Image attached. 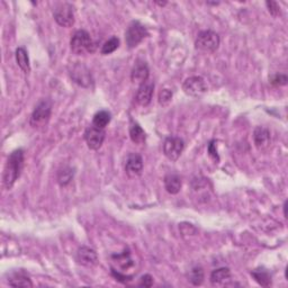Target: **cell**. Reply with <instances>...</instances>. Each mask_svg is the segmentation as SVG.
<instances>
[{
	"mask_svg": "<svg viewBox=\"0 0 288 288\" xmlns=\"http://www.w3.org/2000/svg\"><path fill=\"white\" fill-rule=\"evenodd\" d=\"M230 277H231L230 269L223 267V268L215 269L212 272L211 283L213 284V285H219V284H222L225 281H227V279H230Z\"/></svg>",
	"mask_w": 288,
	"mask_h": 288,
	"instance_id": "23",
	"label": "cell"
},
{
	"mask_svg": "<svg viewBox=\"0 0 288 288\" xmlns=\"http://www.w3.org/2000/svg\"><path fill=\"white\" fill-rule=\"evenodd\" d=\"M253 141H255V145L258 150L267 151L270 147V144H272L270 131L266 128H262V126H258L253 132Z\"/></svg>",
	"mask_w": 288,
	"mask_h": 288,
	"instance_id": "13",
	"label": "cell"
},
{
	"mask_svg": "<svg viewBox=\"0 0 288 288\" xmlns=\"http://www.w3.org/2000/svg\"><path fill=\"white\" fill-rule=\"evenodd\" d=\"M269 80H270V83L274 84V86L278 87V86H285V84H287L288 78H287L286 74L277 73L275 75H272Z\"/></svg>",
	"mask_w": 288,
	"mask_h": 288,
	"instance_id": "28",
	"label": "cell"
},
{
	"mask_svg": "<svg viewBox=\"0 0 288 288\" xmlns=\"http://www.w3.org/2000/svg\"><path fill=\"white\" fill-rule=\"evenodd\" d=\"M149 75L150 70L146 63L144 61L138 60L133 68L132 73H131V79H132V81L141 84L149 80Z\"/></svg>",
	"mask_w": 288,
	"mask_h": 288,
	"instance_id": "15",
	"label": "cell"
},
{
	"mask_svg": "<svg viewBox=\"0 0 288 288\" xmlns=\"http://www.w3.org/2000/svg\"><path fill=\"white\" fill-rule=\"evenodd\" d=\"M111 121H112L111 113L108 111H99L95 114L94 118H92V125L98 129L105 130V128L111 123Z\"/></svg>",
	"mask_w": 288,
	"mask_h": 288,
	"instance_id": "21",
	"label": "cell"
},
{
	"mask_svg": "<svg viewBox=\"0 0 288 288\" xmlns=\"http://www.w3.org/2000/svg\"><path fill=\"white\" fill-rule=\"evenodd\" d=\"M266 5H267V7H268L269 12L273 16L276 17L278 15H281V7H279V5H278L277 2H275V1H267Z\"/></svg>",
	"mask_w": 288,
	"mask_h": 288,
	"instance_id": "30",
	"label": "cell"
},
{
	"mask_svg": "<svg viewBox=\"0 0 288 288\" xmlns=\"http://www.w3.org/2000/svg\"><path fill=\"white\" fill-rule=\"evenodd\" d=\"M75 259H77L78 264L84 267H88V268H91V267H95L98 264V256H97V252L94 249L86 247V245H83V247L78 249L77 255H75Z\"/></svg>",
	"mask_w": 288,
	"mask_h": 288,
	"instance_id": "11",
	"label": "cell"
},
{
	"mask_svg": "<svg viewBox=\"0 0 288 288\" xmlns=\"http://www.w3.org/2000/svg\"><path fill=\"white\" fill-rule=\"evenodd\" d=\"M24 167V151L22 149L12 151L8 156L7 162L3 168L2 185L6 189H11L18 179Z\"/></svg>",
	"mask_w": 288,
	"mask_h": 288,
	"instance_id": "1",
	"label": "cell"
},
{
	"mask_svg": "<svg viewBox=\"0 0 288 288\" xmlns=\"http://www.w3.org/2000/svg\"><path fill=\"white\" fill-rule=\"evenodd\" d=\"M172 99V91L169 89H162L159 92V103L162 106H167Z\"/></svg>",
	"mask_w": 288,
	"mask_h": 288,
	"instance_id": "27",
	"label": "cell"
},
{
	"mask_svg": "<svg viewBox=\"0 0 288 288\" xmlns=\"http://www.w3.org/2000/svg\"><path fill=\"white\" fill-rule=\"evenodd\" d=\"M106 138V132L103 129H98L91 125L84 131V141L90 150H98L103 145Z\"/></svg>",
	"mask_w": 288,
	"mask_h": 288,
	"instance_id": "10",
	"label": "cell"
},
{
	"mask_svg": "<svg viewBox=\"0 0 288 288\" xmlns=\"http://www.w3.org/2000/svg\"><path fill=\"white\" fill-rule=\"evenodd\" d=\"M118 48H120V39L116 36H113L112 39L106 41L103 46H101L100 53L103 54V56H108V54L115 52Z\"/></svg>",
	"mask_w": 288,
	"mask_h": 288,
	"instance_id": "24",
	"label": "cell"
},
{
	"mask_svg": "<svg viewBox=\"0 0 288 288\" xmlns=\"http://www.w3.org/2000/svg\"><path fill=\"white\" fill-rule=\"evenodd\" d=\"M71 51L77 56L87 52H94L95 44L91 40L90 34L84 29H79L71 37L70 41Z\"/></svg>",
	"mask_w": 288,
	"mask_h": 288,
	"instance_id": "2",
	"label": "cell"
},
{
	"mask_svg": "<svg viewBox=\"0 0 288 288\" xmlns=\"http://www.w3.org/2000/svg\"><path fill=\"white\" fill-rule=\"evenodd\" d=\"M143 171V159L138 153H130L125 161V172L131 178L141 176Z\"/></svg>",
	"mask_w": 288,
	"mask_h": 288,
	"instance_id": "12",
	"label": "cell"
},
{
	"mask_svg": "<svg viewBox=\"0 0 288 288\" xmlns=\"http://www.w3.org/2000/svg\"><path fill=\"white\" fill-rule=\"evenodd\" d=\"M70 75L71 79L73 80L75 83L83 88H90L92 86V83H94L90 70H89L86 66L82 65V63L77 62L75 65L72 66L70 70Z\"/></svg>",
	"mask_w": 288,
	"mask_h": 288,
	"instance_id": "7",
	"label": "cell"
},
{
	"mask_svg": "<svg viewBox=\"0 0 288 288\" xmlns=\"http://www.w3.org/2000/svg\"><path fill=\"white\" fill-rule=\"evenodd\" d=\"M221 40L217 33L214 31H203L198 34L195 41V48L203 52H215L218 49Z\"/></svg>",
	"mask_w": 288,
	"mask_h": 288,
	"instance_id": "4",
	"label": "cell"
},
{
	"mask_svg": "<svg viewBox=\"0 0 288 288\" xmlns=\"http://www.w3.org/2000/svg\"><path fill=\"white\" fill-rule=\"evenodd\" d=\"M153 285V278H152L151 275H144L141 278H140L139 286L142 287H151Z\"/></svg>",
	"mask_w": 288,
	"mask_h": 288,
	"instance_id": "31",
	"label": "cell"
},
{
	"mask_svg": "<svg viewBox=\"0 0 288 288\" xmlns=\"http://www.w3.org/2000/svg\"><path fill=\"white\" fill-rule=\"evenodd\" d=\"M185 149V142L178 137H169L164 140L163 153L170 161H177Z\"/></svg>",
	"mask_w": 288,
	"mask_h": 288,
	"instance_id": "8",
	"label": "cell"
},
{
	"mask_svg": "<svg viewBox=\"0 0 288 288\" xmlns=\"http://www.w3.org/2000/svg\"><path fill=\"white\" fill-rule=\"evenodd\" d=\"M130 138L135 144H143L146 140V134L140 126L139 123L131 121L130 123Z\"/></svg>",
	"mask_w": 288,
	"mask_h": 288,
	"instance_id": "18",
	"label": "cell"
},
{
	"mask_svg": "<svg viewBox=\"0 0 288 288\" xmlns=\"http://www.w3.org/2000/svg\"><path fill=\"white\" fill-rule=\"evenodd\" d=\"M189 282L195 286H200L204 282V270L202 267L196 266L190 270L189 273Z\"/></svg>",
	"mask_w": 288,
	"mask_h": 288,
	"instance_id": "25",
	"label": "cell"
},
{
	"mask_svg": "<svg viewBox=\"0 0 288 288\" xmlns=\"http://www.w3.org/2000/svg\"><path fill=\"white\" fill-rule=\"evenodd\" d=\"M8 284L12 287H33V283L31 282L26 275L24 273H14L10 276Z\"/></svg>",
	"mask_w": 288,
	"mask_h": 288,
	"instance_id": "20",
	"label": "cell"
},
{
	"mask_svg": "<svg viewBox=\"0 0 288 288\" xmlns=\"http://www.w3.org/2000/svg\"><path fill=\"white\" fill-rule=\"evenodd\" d=\"M51 114H52V101L50 99H42L36 105L31 115V125L33 128H44L48 125Z\"/></svg>",
	"mask_w": 288,
	"mask_h": 288,
	"instance_id": "3",
	"label": "cell"
},
{
	"mask_svg": "<svg viewBox=\"0 0 288 288\" xmlns=\"http://www.w3.org/2000/svg\"><path fill=\"white\" fill-rule=\"evenodd\" d=\"M53 16L56 22L62 27H71L74 24L73 6L69 2H60L54 7Z\"/></svg>",
	"mask_w": 288,
	"mask_h": 288,
	"instance_id": "6",
	"label": "cell"
},
{
	"mask_svg": "<svg viewBox=\"0 0 288 288\" xmlns=\"http://www.w3.org/2000/svg\"><path fill=\"white\" fill-rule=\"evenodd\" d=\"M251 276L255 278V281L261 286L268 287L272 285V275H270L268 270L265 268L255 269L251 273Z\"/></svg>",
	"mask_w": 288,
	"mask_h": 288,
	"instance_id": "19",
	"label": "cell"
},
{
	"mask_svg": "<svg viewBox=\"0 0 288 288\" xmlns=\"http://www.w3.org/2000/svg\"><path fill=\"white\" fill-rule=\"evenodd\" d=\"M73 178V171L70 168H63L58 172V183L60 186H67Z\"/></svg>",
	"mask_w": 288,
	"mask_h": 288,
	"instance_id": "26",
	"label": "cell"
},
{
	"mask_svg": "<svg viewBox=\"0 0 288 288\" xmlns=\"http://www.w3.org/2000/svg\"><path fill=\"white\" fill-rule=\"evenodd\" d=\"M112 260L115 262L118 268L122 269L121 272H120L122 274H123V272H124V270H129L130 268H132L133 265H134L132 258H131L129 250H128V251L125 250L124 252L120 253V255L112 256Z\"/></svg>",
	"mask_w": 288,
	"mask_h": 288,
	"instance_id": "17",
	"label": "cell"
},
{
	"mask_svg": "<svg viewBox=\"0 0 288 288\" xmlns=\"http://www.w3.org/2000/svg\"><path fill=\"white\" fill-rule=\"evenodd\" d=\"M153 91H154V83L147 80V81L140 84L137 95H135V100H137V103L140 106L145 107V106L151 103Z\"/></svg>",
	"mask_w": 288,
	"mask_h": 288,
	"instance_id": "14",
	"label": "cell"
},
{
	"mask_svg": "<svg viewBox=\"0 0 288 288\" xmlns=\"http://www.w3.org/2000/svg\"><path fill=\"white\" fill-rule=\"evenodd\" d=\"M216 142L214 141H211L210 144H209V146H207V151H209V154L212 159H213L214 161H216V162H218L219 161V156L217 154V150H216Z\"/></svg>",
	"mask_w": 288,
	"mask_h": 288,
	"instance_id": "29",
	"label": "cell"
},
{
	"mask_svg": "<svg viewBox=\"0 0 288 288\" xmlns=\"http://www.w3.org/2000/svg\"><path fill=\"white\" fill-rule=\"evenodd\" d=\"M164 188H166L167 192L171 195H176L180 192L181 186H183V181H181V178L176 175V173H168V175L164 177Z\"/></svg>",
	"mask_w": 288,
	"mask_h": 288,
	"instance_id": "16",
	"label": "cell"
},
{
	"mask_svg": "<svg viewBox=\"0 0 288 288\" xmlns=\"http://www.w3.org/2000/svg\"><path fill=\"white\" fill-rule=\"evenodd\" d=\"M149 35L146 28L139 20H133L125 32V41L129 49H134Z\"/></svg>",
	"mask_w": 288,
	"mask_h": 288,
	"instance_id": "5",
	"label": "cell"
},
{
	"mask_svg": "<svg viewBox=\"0 0 288 288\" xmlns=\"http://www.w3.org/2000/svg\"><path fill=\"white\" fill-rule=\"evenodd\" d=\"M183 90L186 95L190 97H201L207 91V86L205 83V80L198 75H194V77H189L183 83Z\"/></svg>",
	"mask_w": 288,
	"mask_h": 288,
	"instance_id": "9",
	"label": "cell"
},
{
	"mask_svg": "<svg viewBox=\"0 0 288 288\" xmlns=\"http://www.w3.org/2000/svg\"><path fill=\"white\" fill-rule=\"evenodd\" d=\"M16 61L17 65H18V67L25 72V73H28V72L31 71L28 53L24 48H18L16 50Z\"/></svg>",
	"mask_w": 288,
	"mask_h": 288,
	"instance_id": "22",
	"label": "cell"
}]
</instances>
